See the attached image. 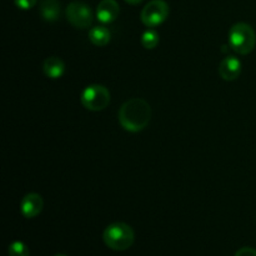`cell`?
Segmentation results:
<instances>
[{"label":"cell","mask_w":256,"mask_h":256,"mask_svg":"<svg viewBox=\"0 0 256 256\" xmlns=\"http://www.w3.org/2000/svg\"><path fill=\"white\" fill-rule=\"evenodd\" d=\"M152 119V108L140 98H134L122 105L119 122L126 132H139L148 126Z\"/></svg>","instance_id":"cell-1"},{"label":"cell","mask_w":256,"mask_h":256,"mask_svg":"<svg viewBox=\"0 0 256 256\" xmlns=\"http://www.w3.org/2000/svg\"><path fill=\"white\" fill-rule=\"evenodd\" d=\"M102 239L109 249L115 252H124L134 244L135 234L132 226L125 222H118L106 226L102 234Z\"/></svg>","instance_id":"cell-2"},{"label":"cell","mask_w":256,"mask_h":256,"mask_svg":"<svg viewBox=\"0 0 256 256\" xmlns=\"http://www.w3.org/2000/svg\"><path fill=\"white\" fill-rule=\"evenodd\" d=\"M229 44L234 52L240 55H246L254 50L256 34L246 22H236L229 32Z\"/></svg>","instance_id":"cell-3"},{"label":"cell","mask_w":256,"mask_h":256,"mask_svg":"<svg viewBox=\"0 0 256 256\" xmlns=\"http://www.w3.org/2000/svg\"><path fill=\"white\" fill-rule=\"evenodd\" d=\"M80 102L85 109L90 112H100L109 105L110 92L104 85H89L82 90Z\"/></svg>","instance_id":"cell-4"},{"label":"cell","mask_w":256,"mask_h":256,"mask_svg":"<svg viewBox=\"0 0 256 256\" xmlns=\"http://www.w3.org/2000/svg\"><path fill=\"white\" fill-rule=\"evenodd\" d=\"M169 12V5L165 0H152L142 10L140 19L148 28L159 26L168 19Z\"/></svg>","instance_id":"cell-5"},{"label":"cell","mask_w":256,"mask_h":256,"mask_svg":"<svg viewBox=\"0 0 256 256\" xmlns=\"http://www.w3.org/2000/svg\"><path fill=\"white\" fill-rule=\"evenodd\" d=\"M66 19L76 29H86L92 24V8L82 2H72L66 6Z\"/></svg>","instance_id":"cell-6"},{"label":"cell","mask_w":256,"mask_h":256,"mask_svg":"<svg viewBox=\"0 0 256 256\" xmlns=\"http://www.w3.org/2000/svg\"><path fill=\"white\" fill-rule=\"evenodd\" d=\"M42 206H44L42 198L39 194H36V192H29V194H26L22 199V202H20L22 214L26 219H32V218L38 216L42 212Z\"/></svg>","instance_id":"cell-7"},{"label":"cell","mask_w":256,"mask_h":256,"mask_svg":"<svg viewBox=\"0 0 256 256\" xmlns=\"http://www.w3.org/2000/svg\"><path fill=\"white\" fill-rule=\"evenodd\" d=\"M120 8L115 0H102L96 8V18L102 24H110L119 16Z\"/></svg>","instance_id":"cell-8"},{"label":"cell","mask_w":256,"mask_h":256,"mask_svg":"<svg viewBox=\"0 0 256 256\" xmlns=\"http://www.w3.org/2000/svg\"><path fill=\"white\" fill-rule=\"evenodd\" d=\"M219 74L226 82L238 79L242 74V62L232 55L225 58L219 65Z\"/></svg>","instance_id":"cell-9"},{"label":"cell","mask_w":256,"mask_h":256,"mask_svg":"<svg viewBox=\"0 0 256 256\" xmlns=\"http://www.w3.org/2000/svg\"><path fill=\"white\" fill-rule=\"evenodd\" d=\"M39 12L45 22H54L59 19L62 14L59 0H42L40 2Z\"/></svg>","instance_id":"cell-10"},{"label":"cell","mask_w":256,"mask_h":256,"mask_svg":"<svg viewBox=\"0 0 256 256\" xmlns=\"http://www.w3.org/2000/svg\"><path fill=\"white\" fill-rule=\"evenodd\" d=\"M42 72L50 79H59L65 72V64L60 58L50 56L46 58L42 64Z\"/></svg>","instance_id":"cell-11"},{"label":"cell","mask_w":256,"mask_h":256,"mask_svg":"<svg viewBox=\"0 0 256 256\" xmlns=\"http://www.w3.org/2000/svg\"><path fill=\"white\" fill-rule=\"evenodd\" d=\"M110 34L109 29L105 26H94L89 32V39L96 46H105L108 42H110Z\"/></svg>","instance_id":"cell-12"},{"label":"cell","mask_w":256,"mask_h":256,"mask_svg":"<svg viewBox=\"0 0 256 256\" xmlns=\"http://www.w3.org/2000/svg\"><path fill=\"white\" fill-rule=\"evenodd\" d=\"M142 44L145 49H154L159 44V34L154 29H148L142 35Z\"/></svg>","instance_id":"cell-13"},{"label":"cell","mask_w":256,"mask_h":256,"mask_svg":"<svg viewBox=\"0 0 256 256\" xmlns=\"http://www.w3.org/2000/svg\"><path fill=\"white\" fill-rule=\"evenodd\" d=\"M9 256H30L29 248L22 242H14L8 248Z\"/></svg>","instance_id":"cell-14"},{"label":"cell","mask_w":256,"mask_h":256,"mask_svg":"<svg viewBox=\"0 0 256 256\" xmlns=\"http://www.w3.org/2000/svg\"><path fill=\"white\" fill-rule=\"evenodd\" d=\"M38 0H14L15 5L22 10H29L36 5Z\"/></svg>","instance_id":"cell-15"},{"label":"cell","mask_w":256,"mask_h":256,"mask_svg":"<svg viewBox=\"0 0 256 256\" xmlns=\"http://www.w3.org/2000/svg\"><path fill=\"white\" fill-rule=\"evenodd\" d=\"M235 256H256V250L252 248H242L236 252Z\"/></svg>","instance_id":"cell-16"},{"label":"cell","mask_w":256,"mask_h":256,"mask_svg":"<svg viewBox=\"0 0 256 256\" xmlns=\"http://www.w3.org/2000/svg\"><path fill=\"white\" fill-rule=\"evenodd\" d=\"M125 2H126L128 4H130V5H138V4H140L142 0H125Z\"/></svg>","instance_id":"cell-17"},{"label":"cell","mask_w":256,"mask_h":256,"mask_svg":"<svg viewBox=\"0 0 256 256\" xmlns=\"http://www.w3.org/2000/svg\"><path fill=\"white\" fill-rule=\"evenodd\" d=\"M54 256H66V255H64V254H56V255H54Z\"/></svg>","instance_id":"cell-18"}]
</instances>
